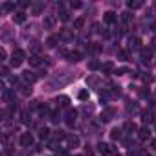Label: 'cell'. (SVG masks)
I'll list each match as a JSON object with an SVG mask.
<instances>
[{
  "label": "cell",
  "mask_w": 156,
  "mask_h": 156,
  "mask_svg": "<svg viewBox=\"0 0 156 156\" xmlns=\"http://www.w3.org/2000/svg\"><path fill=\"white\" fill-rule=\"evenodd\" d=\"M57 41H59V37H55V35H51V37H48V41H46V46H48V48H55V44H57Z\"/></svg>",
  "instance_id": "cell-24"
},
{
  "label": "cell",
  "mask_w": 156,
  "mask_h": 156,
  "mask_svg": "<svg viewBox=\"0 0 156 156\" xmlns=\"http://www.w3.org/2000/svg\"><path fill=\"white\" fill-rule=\"evenodd\" d=\"M50 119H51L53 123H57V121L61 119V114H59V110H55V112H51V114H50Z\"/></svg>",
  "instance_id": "cell-31"
},
{
  "label": "cell",
  "mask_w": 156,
  "mask_h": 156,
  "mask_svg": "<svg viewBox=\"0 0 156 156\" xmlns=\"http://www.w3.org/2000/svg\"><path fill=\"white\" fill-rule=\"evenodd\" d=\"M112 118H114V108H110V107H108V108H105V110L101 112V121H105V123H107V121H110Z\"/></svg>",
  "instance_id": "cell-9"
},
{
  "label": "cell",
  "mask_w": 156,
  "mask_h": 156,
  "mask_svg": "<svg viewBox=\"0 0 156 156\" xmlns=\"http://www.w3.org/2000/svg\"><path fill=\"white\" fill-rule=\"evenodd\" d=\"M20 145L22 147H31L33 145V134L31 132H22L20 134Z\"/></svg>",
  "instance_id": "cell-5"
},
{
  "label": "cell",
  "mask_w": 156,
  "mask_h": 156,
  "mask_svg": "<svg viewBox=\"0 0 156 156\" xmlns=\"http://www.w3.org/2000/svg\"><path fill=\"white\" fill-rule=\"evenodd\" d=\"M26 20V13L24 11H17L15 15H13V22H17V24H22Z\"/></svg>",
  "instance_id": "cell-17"
},
{
  "label": "cell",
  "mask_w": 156,
  "mask_h": 156,
  "mask_svg": "<svg viewBox=\"0 0 156 156\" xmlns=\"http://www.w3.org/2000/svg\"><path fill=\"white\" fill-rule=\"evenodd\" d=\"M55 22H57V17L55 15H46L44 17V28L46 30H53L55 28Z\"/></svg>",
  "instance_id": "cell-7"
},
{
  "label": "cell",
  "mask_w": 156,
  "mask_h": 156,
  "mask_svg": "<svg viewBox=\"0 0 156 156\" xmlns=\"http://www.w3.org/2000/svg\"><path fill=\"white\" fill-rule=\"evenodd\" d=\"M123 130H127L129 134H132V132H136V130H138V127H136V123H132V121H127V123L123 125Z\"/></svg>",
  "instance_id": "cell-20"
},
{
  "label": "cell",
  "mask_w": 156,
  "mask_h": 156,
  "mask_svg": "<svg viewBox=\"0 0 156 156\" xmlns=\"http://www.w3.org/2000/svg\"><path fill=\"white\" fill-rule=\"evenodd\" d=\"M15 9V4L13 2H6L4 6H2V11H13Z\"/></svg>",
  "instance_id": "cell-29"
},
{
  "label": "cell",
  "mask_w": 156,
  "mask_h": 156,
  "mask_svg": "<svg viewBox=\"0 0 156 156\" xmlns=\"http://www.w3.org/2000/svg\"><path fill=\"white\" fill-rule=\"evenodd\" d=\"M0 61H6V50L0 48Z\"/></svg>",
  "instance_id": "cell-37"
},
{
  "label": "cell",
  "mask_w": 156,
  "mask_h": 156,
  "mask_svg": "<svg viewBox=\"0 0 156 156\" xmlns=\"http://www.w3.org/2000/svg\"><path fill=\"white\" fill-rule=\"evenodd\" d=\"M103 20H105L107 24H114V22L118 20V15H116L114 11H107V13H105V17H103Z\"/></svg>",
  "instance_id": "cell-13"
},
{
  "label": "cell",
  "mask_w": 156,
  "mask_h": 156,
  "mask_svg": "<svg viewBox=\"0 0 156 156\" xmlns=\"http://www.w3.org/2000/svg\"><path fill=\"white\" fill-rule=\"evenodd\" d=\"M28 61H30V64H31V66H41V64H42V59H41L39 55H31Z\"/></svg>",
  "instance_id": "cell-22"
},
{
  "label": "cell",
  "mask_w": 156,
  "mask_h": 156,
  "mask_svg": "<svg viewBox=\"0 0 156 156\" xmlns=\"http://www.w3.org/2000/svg\"><path fill=\"white\" fill-rule=\"evenodd\" d=\"M118 59H121V61H127V59H129L127 51H123V50H118Z\"/></svg>",
  "instance_id": "cell-34"
},
{
  "label": "cell",
  "mask_w": 156,
  "mask_h": 156,
  "mask_svg": "<svg viewBox=\"0 0 156 156\" xmlns=\"http://www.w3.org/2000/svg\"><path fill=\"white\" fill-rule=\"evenodd\" d=\"M66 143H68V147H77L79 145V138L73 136V134H68L66 136Z\"/></svg>",
  "instance_id": "cell-16"
},
{
  "label": "cell",
  "mask_w": 156,
  "mask_h": 156,
  "mask_svg": "<svg viewBox=\"0 0 156 156\" xmlns=\"http://www.w3.org/2000/svg\"><path fill=\"white\" fill-rule=\"evenodd\" d=\"M55 103H57V107H68V105H70V98H66V96H59V98L55 99Z\"/></svg>",
  "instance_id": "cell-19"
},
{
  "label": "cell",
  "mask_w": 156,
  "mask_h": 156,
  "mask_svg": "<svg viewBox=\"0 0 156 156\" xmlns=\"http://www.w3.org/2000/svg\"><path fill=\"white\" fill-rule=\"evenodd\" d=\"M110 138L112 140H119L121 138V129H112L110 130Z\"/></svg>",
  "instance_id": "cell-25"
},
{
  "label": "cell",
  "mask_w": 156,
  "mask_h": 156,
  "mask_svg": "<svg viewBox=\"0 0 156 156\" xmlns=\"http://www.w3.org/2000/svg\"><path fill=\"white\" fill-rule=\"evenodd\" d=\"M59 39H61V41H66V42H68V41H72V39H73L72 30H62V31L59 33Z\"/></svg>",
  "instance_id": "cell-15"
},
{
  "label": "cell",
  "mask_w": 156,
  "mask_h": 156,
  "mask_svg": "<svg viewBox=\"0 0 156 156\" xmlns=\"http://www.w3.org/2000/svg\"><path fill=\"white\" fill-rule=\"evenodd\" d=\"M154 127H156V121H154Z\"/></svg>",
  "instance_id": "cell-44"
},
{
  "label": "cell",
  "mask_w": 156,
  "mask_h": 156,
  "mask_svg": "<svg viewBox=\"0 0 156 156\" xmlns=\"http://www.w3.org/2000/svg\"><path fill=\"white\" fill-rule=\"evenodd\" d=\"M101 72L103 73H112L114 72V62H110V61L108 62H103L101 64Z\"/></svg>",
  "instance_id": "cell-18"
},
{
  "label": "cell",
  "mask_w": 156,
  "mask_h": 156,
  "mask_svg": "<svg viewBox=\"0 0 156 156\" xmlns=\"http://www.w3.org/2000/svg\"><path fill=\"white\" fill-rule=\"evenodd\" d=\"M42 9H44V4H42V2H41V4H33V13H35V15H39Z\"/></svg>",
  "instance_id": "cell-30"
},
{
  "label": "cell",
  "mask_w": 156,
  "mask_h": 156,
  "mask_svg": "<svg viewBox=\"0 0 156 156\" xmlns=\"http://www.w3.org/2000/svg\"><path fill=\"white\" fill-rule=\"evenodd\" d=\"M48 149H51V151H57V149H59V140H57V138L50 140V143H48Z\"/></svg>",
  "instance_id": "cell-26"
},
{
  "label": "cell",
  "mask_w": 156,
  "mask_h": 156,
  "mask_svg": "<svg viewBox=\"0 0 156 156\" xmlns=\"http://www.w3.org/2000/svg\"><path fill=\"white\" fill-rule=\"evenodd\" d=\"M81 6H83V4L79 2V0H75V2H73V0H72V2H70V8H72V9H79Z\"/></svg>",
  "instance_id": "cell-35"
},
{
  "label": "cell",
  "mask_w": 156,
  "mask_h": 156,
  "mask_svg": "<svg viewBox=\"0 0 156 156\" xmlns=\"http://www.w3.org/2000/svg\"><path fill=\"white\" fill-rule=\"evenodd\" d=\"M140 59H141V62H151L152 61V48H141Z\"/></svg>",
  "instance_id": "cell-3"
},
{
  "label": "cell",
  "mask_w": 156,
  "mask_h": 156,
  "mask_svg": "<svg viewBox=\"0 0 156 156\" xmlns=\"http://www.w3.org/2000/svg\"><path fill=\"white\" fill-rule=\"evenodd\" d=\"M50 136V130L48 129H41V138H48Z\"/></svg>",
  "instance_id": "cell-36"
},
{
  "label": "cell",
  "mask_w": 156,
  "mask_h": 156,
  "mask_svg": "<svg viewBox=\"0 0 156 156\" xmlns=\"http://www.w3.org/2000/svg\"><path fill=\"white\" fill-rule=\"evenodd\" d=\"M87 85H88V87H98V85H99V79H98L96 75H88V77H87Z\"/></svg>",
  "instance_id": "cell-21"
},
{
  "label": "cell",
  "mask_w": 156,
  "mask_h": 156,
  "mask_svg": "<svg viewBox=\"0 0 156 156\" xmlns=\"http://www.w3.org/2000/svg\"><path fill=\"white\" fill-rule=\"evenodd\" d=\"M138 138L141 140V141H145V140H149L151 138V130H149V127L145 125V127H141L140 130H138Z\"/></svg>",
  "instance_id": "cell-10"
},
{
  "label": "cell",
  "mask_w": 156,
  "mask_h": 156,
  "mask_svg": "<svg viewBox=\"0 0 156 156\" xmlns=\"http://www.w3.org/2000/svg\"><path fill=\"white\" fill-rule=\"evenodd\" d=\"M151 149H154V151H156V138H154V140H151Z\"/></svg>",
  "instance_id": "cell-41"
},
{
  "label": "cell",
  "mask_w": 156,
  "mask_h": 156,
  "mask_svg": "<svg viewBox=\"0 0 156 156\" xmlns=\"http://www.w3.org/2000/svg\"><path fill=\"white\" fill-rule=\"evenodd\" d=\"M77 98H79L81 101H88V98H90V94H88V90H81L79 94H77Z\"/></svg>",
  "instance_id": "cell-27"
},
{
  "label": "cell",
  "mask_w": 156,
  "mask_h": 156,
  "mask_svg": "<svg viewBox=\"0 0 156 156\" xmlns=\"http://www.w3.org/2000/svg\"><path fill=\"white\" fill-rule=\"evenodd\" d=\"M75 156H83V154H75Z\"/></svg>",
  "instance_id": "cell-43"
},
{
  "label": "cell",
  "mask_w": 156,
  "mask_h": 156,
  "mask_svg": "<svg viewBox=\"0 0 156 156\" xmlns=\"http://www.w3.org/2000/svg\"><path fill=\"white\" fill-rule=\"evenodd\" d=\"M98 152H99L101 156H116V154H118V149L112 147L110 143L99 141V143H98Z\"/></svg>",
  "instance_id": "cell-1"
},
{
  "label": "cell",
  "mask_w": 156,
  "mask_h": 156,
  "mask_svg": "<svg viewBox=\"0 0 156 156\" xmlns=\"http://www.w3.org/2000/svg\"><path fill=\"white\" fill-rule=\"evenodd\" d=\"M75 119H77V112H75L73 108H68V110H66V118H64L66 125H68V127H73V125H75Z\"/></svg>",
  "instance_id": "cell-4"
},
{
  "label": "cell",
  "mask_w": 156,
  "mask_h": 156,
  "mask_svg": "<svg viewBox=\"0 0 156 156\" xmlns=\"http://www.w3.org/2000/svg\"><path fill=\"white\" fill-rule=\"evenodd\" d=\"M141 119H143V123H152V121H154V118H152V112H151V110L143 112V114H141Z\"/></svg>",
  "instance_id": "cell-23"
},
{
  "label": "cell",
  "mask_w": 156,
  "mask_h": 156,
  "mask_svg": "<svg viewBox=\"0 0 156 156\" xmlns=\"http://www.w3.org/2000/svg\"><path fill=\"white\" fill-rule=\"evenodd\" d=\"M151 44H152V50H156V37L152 39V42H151Z\"/></svg>",
  "instance_id": "cell-42"
},
{
  "label": "cell",
  "mask_w": 156,
  "mask_h": 156,
  "mask_svg": "<svg viewBox=\"0 0 156 156\" xmlns=\"http://www.w3.org/2000/svg\"><path fill=\"white\" fill-rule=\"evenodd\" d=\"M20 94H22V96H30V94H31V87H30V85L20 87Z\"/></svg>",
  "instance_id": "cell-28"
},
{
  "label": "cell",
  "mask_w": 156,
  "mask_h": 156,
  "mask_svg": "<svg viewBox=\"0 0 156 156\" xmlns=\"http://www.w3.org/2000/svg\"><path fill=\"white\" fill-rule=\"evenodd\" d=\"M88 68H90V70H98V68H101V66H99V62H98L96 59H92V61L88 62Z\"/></svg>",
  "instance_id": "cell-33"
},
{
  "label": "cell",
  "mask_w": 156,
  "mask_h": 156,
  "mask_svg": "<svg viewBox=\"0 0 156 156\" xmlns=\"http://www.w3.org/2000/svg\"><path fill=\"white\" fill-rule=\"evenodd\" d=\"M24 59H26V53H24L22 50H15V51L11 53V66H13V68L20 66V64L24 62Z\"/></svg>",
  "instance_id": "cell-2"
},
{
  "label": "cell",
  "mask_w": 156,
  "mask_h": 156,
  "mask_svg": "<svg viewBox=\"0 0 156 156\" xmlns=\"http://www.w3.org/2000/svg\"><path fill=\"white\" fill-rule=\"evenodd\" d=\"M141 6H143V0H129V2H127V8L132 9V11L134 9H140Z\"/></svg>",
  "instance_id": "cell-14"
},
{
  "label": "cell",
  "mask_w": 156,
  "mask_h": 156,
  "mask_svg": "<svg viewBox=\"0 0 156 156\" xmlns=\"http://www.w3.org/2000/svg\"><path fill=\"white\" fill-rule=\"evenodd\" d=\"M116 73L118 75H123V73H127V68H119V70H116Z\"/></svg>",
  "instance_id": "cell-40"
},
{
  "label": "cell",
  "mask_w": 156,
  "mask_h": 156,
  "mask_svg": "<svg viewBox=\"0 0 156 156\" xmlns=\"http://www.w3.org/2000/svg\"><path fill=\"white\" fill-rule=\"evenodd\" d=\"M129 50H141V39L140 37H130L129 39Z\"/></svg>",
  "instance_id": "cell-8"
},
{
  "label": "cell",
  "mask_w": 156,
  "mask_h": 156,
  "mask_svg": "<svg viewBox=\"0 0 156 156\" xmlns=\"http://www.w3.org/2000/svg\"><path fill=\"white\" fill-rule=\"evenodd\" d=\"M31 50H33V51H39V50H41L39 42H31Z\"/></svg>",
  "instance_id": "cell-39"
},
{
  "label": "cell",
  "mask_w": 156,
  "mask_h": 156,
  "mask_svg": "<svg viewBox=\"0 0 156 156\" xmlns=\"http://www.w3.org/2000/svg\"><path fill=\"white\" fill-rule=\"evenodd\" d=\"M59 19H61L62 22H66V20L70 19V13H68V9L64 8V4H59Z\"/></svg>",
  "instance_id": "cell-11"
},
{
  "label": "cell",
  "mask_w": 156,
  "mask_h": 156,
  "mask_svg": "<svg viewBox=\"0 0 156 156\" xmlns=\"http://www.w3.org/2000/svg\"><path fill=\"white\" fill-rule=\"evenodd\" d=\"M92 31H94V33H101V30H99V24H98V22L92 26Z\"/></svg>",
  "instance_id": "cell-38"
},
{
  "label": "cell",
  "mask_w": 156,
  "mask_h": 156,
  "mask_svg": "<svg viewBox=\"0 0 156 156\" xmlns=\"http://www.w3.org/2000/svg\"><path fill=\"white\" fill-rule=\"evenodd\" d=\"M66 57H68V61H72V62H79V61L83 59V53H81V51H72V53H66Z\"/></svg>",
  "instance_id": "cell-12"
},
{
  "label": "cell",
  "mask_w": 156,
  "mask_h": 156,
  "mask_svg": "<svg viewBox=\"0 0 156 156\" xmlns=\"http://www.w3.org/2000/svg\"><path fill=\"white\" fill-rule=\"evenodd\" d=\"M83 24H85V20H83V19H77V20L73 22V30H81V28H83Z\"/></svg>",
  "instance_id": "cell-32"
},
{
  "label": "cell",
  "mask_w": 156,
  "mask_h": 156,
  "mask_svg": "<svg viewBox=\"0 0 156 156\" xmlns=\"http://www.w3.org/2000/svg\"><path fill=\"white\" fill-rule=\"evenodd\" d=\"M22 79H24V83L26 85H31V83H35L37 79H39V77L33 73V72H30V70H26L24 73H22Z\"/></svg>",
  "instance_id": "cell-6"
}]
</instances>
